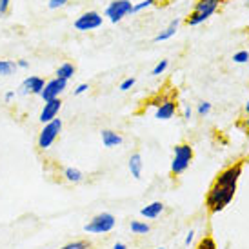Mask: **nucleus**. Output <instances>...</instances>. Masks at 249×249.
<instances>
[{
  "label": "nucleus",
  "instance_id": "nucleus-1",
  "mask_svg": "<svg viewBox=\"0 0 249 249\" xmlns=\"http://www.w3.org/2000/svg\"><path fill=\"white\" fill-rule=\"evenodd\" d=\"M236 193V186H218L213 184L206 196V208L209 213H220L228 208Z\"/></svg>",
  "mask_w": 249,
  "mask_h": 249
},
{
  "label": "nucleus",
  "instance_id": "nucleus-2",
  "mask_svg": "<svg viewBox=\"0 0 249 249\" xmlns=\"http://www.w3.org/2000/svg\"><path fill=\"white\" fill-rule=\"evenodd\" d=\"M220 2L222 0H196L193 11H191L189 17L186 18L187 26H198L202 22H206L209 17L218 9Z\"/></svg>",
  "mask_w": 249,
  "mask_h": 249
},
{
  "label": "nucleus",
  "instance_id": "nucleus-3",
  "mask_svg": "<svg viewBox=\"0 0 249 249\" xmlns=\"http://www.w3.org/2000/svg\"><path fill=\"white\" fill-rule=\"evenodd\" d=\"M193 160V147L189 144H178L175 145V157L173 162H171V173L175 177H178L186 171L189 164Z\"/></svg>",
  "mask_w": 249,
  "mask_h": 249
},
{
  "label": "nucleus",
  "instance_id": "nucleus-4",
  "mask_svg": "<svg viewBox=\"0 0 249 249\" xmlns=\"http://www.w3.org/2000/svg\"><path fill=\"white\" fill-rule=\"evenodd\" d=\"M115 224H117V220L111 213H100L84 226V231L93 233V235H102V233H109L111 229L115 228Z\"/></svg>",
  "mask_w": 249,
  "mask_h": 249
},
{
  "label": "nucleus",
  "instance_id": "nucleus-5",
  "mask_svg": "<svg viewBox=\"0 0 249 249\" xmlns=\"http://www.w3.org/2000/svg\"><path fill=\"white\" fill-rule=\"evenodd\" d=\"M60 131H62V120L60 118H55V120H51L48 124H44L40 135H38V147L40 149L51 147Z\"/></svg>",
  "mask_w": 249,
  "mask_h": 249
},
{
  "label": "nucleus",
  "instance_id": "nucleus-6",
  "mask_svg": "<svg viewBox=\"0 0 249 249\" xmlns=\"http://www.w3.org/2000/svg\"><path fill=\"white\" fill-rule=\"evenodd\" d=\"M131 13H133L131 0H113L109 6L106 7V17H107L111 22H115V24Z\"/></svg>",
  "mask_w": 249,
  "mask_h": 249
},
{
  "label": "nucleus",
  "instance_id": "nucleus-7",
  "mask_svg": "<svg viewBox=\"0 0 249 249\" xmlns=\"http://www.w3.org/2000/svg\"><path fill=\"white\" fill-rule=\"evenodd\" d=\"M242 169H244V160H240V162H236L233 166L226 167L222 173H218L214 184H218V186H236L238 178L242 177Z\"/></svg>",
  "mask_w": 249,
  "mask_h": 249
},
{
  "label": "nucleus",
  "instance_id": "nucleus-8",
  "mask_svg": "<svg viewBox=\"0 0 249 249\" xmlns=\"http://www.w3.org/2000/svg\"><path fill=\"white\" fill-rule=\"evenodd\" d=\"M73 26H75V29H78V31H91V29H97L102 26V15L97 13V11L82 13L75 20Z\"/></svg>",
  "mask_w": 249,
  "mask_h": 249
},
{
  "label": "nucleus",
  "instance_id": "nucleus-9",
  "mask_svg": "<svg viewBox=\"0 0 249 249\" xmlns=\"http://www.w3.org/2000/svg\"><path fill=\"white\" fill-rule=\"evenodd\" d=\"M66 86H68V82H66V80H62V78H56V76H55L53 80L46 82V86H44V89H42V93H40L42 100H44V102H48V100L58 98L64 93Z\"/></svg>",
  "mask_w": 249,
  "mask_h": 249
},
{
  "label": "nucleus",
  "instance_id": "nucleus-10",
  "mask_svg": "<svg viewBox=\"0 0 249 249\" xmlns=\"http://www.w3.org/2000/svg\"><path fill=\"white\" fill-rule=\"evenodd\" d=\"M60 107H62V100H60V98H53V100L44 102V107H42V111H40L38 120H40L42 124H48L51 120H55Z\"/></svg>",
  "mask_w": 249,
  "mask_h": 249
},
{
  "label": "nucleus",
  "instance_id": "nucleus-11",
  "mask_svg": "<svg viewBox=\"0 0 249 249\" xmlns=\"http://www.w3.org/2000/svg\"><path fill=\"white\" fill-rule=\"evenodd\" d=\"M44 86H46L44 78H40V76H28L20 84V93L22 95H40Z\"/></svg>",
  "mask_w": 249,
  "mask_h": 249
},
{
  "label": "nucleus",
  "instance_id": "nucleus-12",
  "mask_svg": "<svg viewBox=\"0 0 249 249\" xmlns=\"http://www.w3.org/2000/svg\"><path fill=\"white\" fill-rule=\"evenodd\" d=\"M175 113H177V102L171 100V98H166V100H162L159 104L155 117L159 118V120H169V118H173Z\"/></svg>",
  "mask_w": 249,
  "mask_h": 249
},
{
  "label": "nucleus",
  "instance_id": "nucleus-13",
  "mask_svg": "<svg viewBox=\"0 0 249 249\" xmlns=\"http://www.w3.org/2000/svg\"><path fill=\"white\" fill-rule=\"evenodd\" d=\"M122 142H124L122 135L111 131V129H104V131H102V144H104L106 147H117V145H120Z\"/></svg>",
  "mask_w": 249,
  "mask_h": 249
},
{
  "label": "nucleus",
  "instance_id": "nucleus-14",
  "mask_svg": "<svg viewBox=\"0 0 249 249\" xmlns=\"http://www.w3.org/2000/svg\"><path fill=\"white\" fill-rule=\"evenodd\" d=\"M162 211H164V204L162 202H153V204L140 209V214L144 218H157V216H160Z\"/></svg>",
  "mask_w": 249,
  "mask_h": 249
},
{
  "label": "nucleus",
  "instance_id": "nucleus-15",
  "mask_svg": "<svg viewBox=\"0 0 249 249\" xmlns=\"http://www.w3.org/2000/svg\"><path fill=\"white\" fill-rule=\"evenodd\" d=\"M142 167H144V164H142V157H140L139 153L131 155V159H129V171H131L133 178H137V180L142 178Z\"/></svg>",
  "mask_w": 249,
  "mask_h": 249
},
{
  "label": "nucleus",
  "instance_id": "nucleus-16",
  "mask_svg": "<svg viewBox=\"0 0 249 249\" xmlns=\"http://www.w3.org/2000/svg\"><path fill=\"white\" fill-rule=\"evenodd\" d=\"M178 24H180V20H178V18H175V20L171 22V24H169V26H167V28L164 29V31H160L159 35L155 36V42L169 40V38H171V36H173L175 33H177V29H178Z\"/></svg>",
  "mask_w": 249,
  "mask_h": 249
},
{
  "label": "nucleus",
  "instance_id": "nucleus-17",
  "mask_svg": "<svg viewBox=\"0 0 249 249\" xmlns=\"http://www.w3.org/2000/svg\"><path fill=\"white\" fill-rule=\"evenodd\" d=\"M75 66L71 62H64L62 66H58V70H56V78H62V80H70V78H73V75H75Z\"/></svg>",
  "mask_w": 249,
  "mask_h": 249
},
{
  "label": "nucleus",
  "instance_id": "nucleus-18",
  "mask_svg": "<svg viewBox=\"0 0 249 249\" xmlns=\"http://www.w3.org/2000/svg\"><path fill=\"white\" fill-rule=\"evenodd\" d=\"M64 177H66V180H70V182H80L82 180V171L76 169V167H66L64 169Z\"/></svg>",
  "mask_w": 249,
  "mask_h": 249
},
{
  "label": "nucleus",
  "instance_id": "nucleus-19",
  "mask_svg": "<svg viewBox=\"0 0 249 249\" xmlns=\"http://www.w3.org/2000/svg\"><path fill=\"white\" fill-rule=\"evenodd\" d=\"M15 70H17V64L13 60H0V75L2 76L13 75Z\"/></svg>",
  "mask_w": 249,
  "mask_h": 249
},
{
  "label": "nucleus",
  "instance_id": "nucleus-20",
  "mask_svg": "<svg viewBox=\"0 0 249 249\" xmlns=\"http://www.w3.org/2000/svg\"><path fill=\"white\" fill-rule=\"evenodd\" d=\"M131 233H135V235H145V233H149V226L145 222L135 220L131 222Z\"/></svg>",
  "mask_w": 249,
  "mask_h": 249
},
{
  "label": "nucleus",
  "instance_id": "nucleus-21",
  "mask_svg": "<svg viewBox=\"0 0 249 249\" xmlns=\"http://www.w3.org/2000/svg\"><path fill=\"white\" fill-rule=\"evenodd\" d=\"M196 249H216V244H214V240L211 236H204L200 242H198Z\"/></svg>",
  "mask_w": 249,
  "mask_h": 249
},
{
  "label": "nucleus",
  "instance_id": "nucleus-22",
  "mask_svg": "<svg viewBox=\"0 0 249 249\" xmlns=\"http://www.w3.org/2000/svg\"><path fill=\"white\" fill-rule=\"evenodd\" d=\"M60 249H89V242H86V240H75V242L71 244H66Z\"/></svg>",
  "mask_w": 249,
  "mask_h": 249
},
{
  "label": "nucleus",
  "instance_id": "nucleus-23",
  "mask_svg": "<svg viewBox=\"0 0 249 249\" xmlns=\"http://www.w3.org/2000/svg\"><path fill=\"white\" fill-rule=\"evenodd\" d=\"M233 62H236V64H246V62H249V51L242 49V51L235 53V55H233Z\"/></svg>",
  "mask_w": 249,
  "mask_h": 249
},
{
  "label": "nucleus",
  "instance_id": "nucleus-24",
  "mask_svg": "<svg viewBox=\"0 0 249 249\" xmlns=\"http://www.w3.org/2000/svg\"><path fill=\"white\" fill-rule=\"evenodd\" d=\"M167 66H169V62H167V60H160V62L157 64V66H155V68L151 70V75L153 76L162 75V73H164V71L167 70Z\"/></svg>",
  "mask_w": 249,
  "mask_h": 249
},
{
  "label": "nucleus",
  "instance_id": "nucleus-25",
  "mask_svg": "<svg viewBox=\"0 0 249 249\" xmlns=\"http://www.w3.org/2000/svg\"><path fill=\"white\" fill-rule=\"evenodd\" d=\"M157 0H142V2H139V4H133V13H139V11H142V9H145V7L153 6Z\"/></svg>",
  "mask_w": 249,
  "mask_h": 249
},
{
  "label": "nucleus",
  "instance_id": "nucleus-26",
  "mask_svg": "<svg viewBox=\"0 0 249 249\" xmlns=\"http://www.w3.org/2000/svg\"><path fill=\"white\" fill-rule=\"evenodd\" d=\"M135 82H137V80H135L133 76H129V78H125L124 82L120 84V91H127V89H131L133 86H135Z\"/></svg>",
  "mask_w": 249,
  "mask_h": 249
},
{
  "label": "nucleus",
  "instance_id": "nucleus-27",
  "mask_svg": "<svg viewBox=\"0 0 249 249\" xmlns=\"http://www.w3.org/2000/svg\"><path fill=\"white\" fill-rule=\"evenodd\" d=\"M68 2H70V0H49L48 6H49V9H58V7L66 6Z\"/></svg>",
  "mask_w": 249,
  "mask_h": 249
},
{
  "label": "nucleus",
  "instance_id": "nucleus-28",
  "mask_svg": "<svg viewBox=\"0 0 249 249\" xmlns=\"http://www.w3.org/2000/svg\"><path fill=\"white\" fill-rule=\"evenodd\" d=\"M209 111H211V104L209 102H200L198 104V115L206 117V115H209Z\"/></svg>",
  "mask_w": 249,
  "mask_h": 249
},
{
  "label": "nucleus",
  "instance_id": "nucleus-29",
  "mask_svg": "<svg viewBox=\"0 0 249 249\" xmlns=\"http://www.w3.org/2000/svg\"><path fill=\"white\" fill-rule=\"evenodd\" d=\"M9 4H11V0H0V17H4L7 13Z\"/></svg>",
  "mask_w": 249,
  "mask_h": 249
},
{
  "label": "nucleus",
  "instance_id": "nucleus-30",
  "mask_svg": "<svg viewBox=\"0 0 249 249\" xmlns=\"http://www.w3.org/2000/svg\"><path fill=\"white\" fill-rule=\"evenodd\" d=\"M89 89V86L88 84H78L75 89V95H82V93H86V91Z\"/></svg>",
  "mask_w": 249,
  "mask_h": 249
},
{
  "label": "nucleus",
  "instance_id": "nucleus-31",
  "mask_svg": "<svg viewBox=\"0 0 249 249\" xmlns=\"http://www.w3.org/2000/svg\"><path fill=\"white\" fill-rule=\"evenodd\" d=\"M238 125H240V127H242L244 131H246V133L249 135V115H248V118H244V120H242V122H240Z\"/></svg>",
  "mask_w": 249,
  "mask_h": 249
},
{
  "label": "nucleus",
  "instance_id": "nucleus-32",
  "mask_svg": "<svg viewBox=\"0 0 249 249\" xmlns=\"http://www.w3.org/2000/svg\"><path fill=\"white\" fill-rule=\"evenodd\" d=\"M193 238H195V231H189V233H187V236H186V240H184V244H186V246H191Z\"/></svg>",
  "mask_w": 249,
  "mask_h": 249
},
{
  "label": "nucleus",
  "instance_id": "nucleus-33",
  "mask_svg": "<svg viewBox=\"0 0 249 249\" xmlns=\"http://www.w3.org/2000/svg\"><path fill=\"white\" fill-rule=\"evenodd\" d=\"M191 117H193V109H191V107L187 106L186 109H184V118H186V120H189Z\"/></svg>",
  "mask_w": 249,
  "mask_h": 249
},
{
  "label": "nucleus",
  "instance_id": "nucleus-34",
  "mask_svg": "<svg viewBox=\"0 0 249 249\" xmlns=\"http://www.w3.org/2000/svg\"><path fill=\"white\" fill-rule=\"evenodd\" d=\"M13 97H15L13 91H7L6 95H4V100H6V102H11V100H13Z\"/></svg>",
  "mask_w": 249,
  "mask_h": 249
},
{
  "label": "nucleus",
  "instance_id": "nucleus-35",
  "mask_svg": "<svg viewBox=\"0 0 249 249\" xmlns=\"http://www.w3.org/2000/svg\"><path fill=\"white\" fill-rule=\"evenodd\" d=\"M28 66H29L28 60H18V62H17V68H22V70H26Z\"/></svg>",
  "mask_w": 249,
  "mask_h": 249
},
{
  "label": "nucleus",
  "instance_id": "nucleus-36",
  "mask_svg": "<svg viewBox=\"0 0 249 249\" xmlns=\"http://www.w3.org/2000/svg\"><path fill=\"white\" fill-rule=\"evenodd\" d=\"M113 249H127V246L125 244H122V242H118V244H115V248Z\"/></svg>",
  "mask_w": 249,
  "mask_h": 249
},
{
  "label": "nucleus",
  "instance_id": "nucleus-37",
  "mask_svg": "<svg viewBox=\"0 0 249 249\" xmlns=\"http://www.w3.org/2000/svg\"><path fill=\"white\" fill-rule=\"evenodd\" d=\"M244 109H246V113L249 115V100H248V104H246V107H244Z\"/></svg>",
  "mask_w": 249,
  "mask_h": 249
},
{
  "label": "nucleus",
  "instance_id": "nucleus-38",
  "mask_svg": "<svg viewBox=\"0 0 249 249\" xmlns=\"http://www.w3.org/2000/svg\"><path fill=\"white\" fill-rule=\"evenodd\" d=\"M157 249H166V248H157Z\"/></svg>",
  "mask_w": 249,
  "mask_h": 249
},
{
  "label": "nucleus",
  "instance_id": "nucleus-39",
  "mask_svg": "<svg viewBox=\"0 0 249 249\" xmlns=\"http://www.w3.org/2000/svg\"><path fill=\"white\" fill-rule=\"evenodd\" d=\"M248 6H249V0H248Z\"/></svg>",
  "mask_w": 249,
  "mask_h": 249
}]
</instances>
